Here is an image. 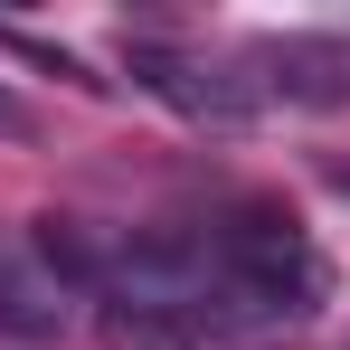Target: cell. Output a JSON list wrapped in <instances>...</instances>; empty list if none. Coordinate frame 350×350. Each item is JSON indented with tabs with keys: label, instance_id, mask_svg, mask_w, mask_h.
<instances>
[{
	"label": "cell",
	"instance_id": "1",
	"mask_svg": "<svg viewBox=\"0 0 350 350\" xmlns=\"http://www.w3.org/2000/svg\"><path fill=\"white\" fill-rule=\"evenodd\" d=\"M189 237H199V265H208V322H218V341L284 332L332 284L312 228L293 208H275V199H237V208H218L208 228H189Z\"/></svg>",
	"mask_w": 350,
	"mask_h": 350
},
{
	"label": "cell",
	"instance_id": "2",
	"mask_svg": "<svg viewBox=\"0 0 350 350\" xmlns=\"http://www.w3.org/2000/svg\"><path fill=\"white\" fill-rule=\"evenodd\" d=\"M85 256H76V237L48 218L38 237H10L0 246V332H66L76 322V303H85Z\"/></svg>",
	"mask_w": 350,
	"mask_h": 350
},
{
	"label": "cell",
	"instance_id": "3",
	"mask_svg": "<svg viewBox=\"0 0 350 350\" xmlns=\"http://www.w3.org/2000/svg\"><path fill=\"white\" fill-rule=\"evenodd\" d=\"M256 95H284V105H350V38L341 29H284V38H256Z\"/></svg>",
	"mask_w": 350,
	"mask_h": 350
},
{
	"label": "cell",
	"instance_id": "4",
	"mask_svg": "<svg viewBox=\"0 0 350 350\" xmlns=\"http://www.w3.org/2000/svg\"><path fill=\"white\" fill-rule=\"evenodd\" d=\"M133 76H142L152 95H171L180 114H199V123H237L246 105H256V85H246V76H218V66H199L189 48H161V38H142V48H133Z\"/></svg>",
	"mask_w": 350,
	"mask_h": 350
}]
</instances>
